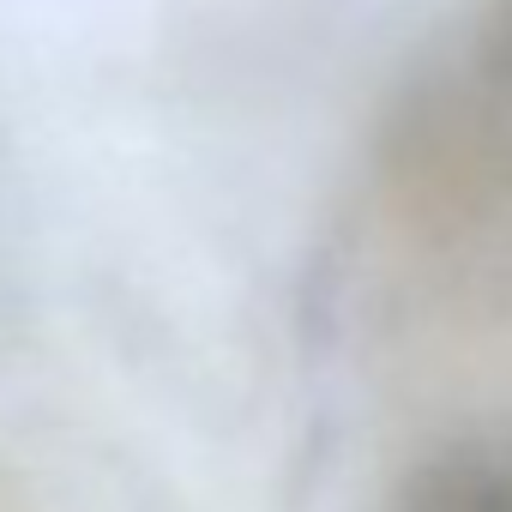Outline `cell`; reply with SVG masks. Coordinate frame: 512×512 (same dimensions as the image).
<instances>
[{"label":"cell","instance_id":"1","mask_svg":"<svg viewBox=\"0 0 512 512\" xmlns=\"http://www.w3.org/2000/svg\"><path fill=\"white\" fill-rule=\"evenodd\" d=\"M404 512H512V458L446 452L416 470Z\"/></svg>","mask_w":512,"mask_h":512},{"label":"cell","instance_id":"2","mask_svg":"<svg viewBox=\"0 0 512 512\" xmlns=\"http://www.w3.org/2000/svg\"><path fill=\"white\" fill-rule=\"evenodd\" d=\"M488 73L500 85H512V0H500V13L488 25Z\"/></svg>","mask_w":512,"mask_h":512}]
</instances>
